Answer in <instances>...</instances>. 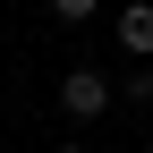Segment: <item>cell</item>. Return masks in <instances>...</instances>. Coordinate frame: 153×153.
<instances>
[{
	"instance_id": "obj_2",
	"label": "cell",
	"mask_w": 153,
	"mask_h": 153,
	"mask_svg": "<svg viewBox=\"0 0 153 153\" xmlns=\"http://www.w3.org/2000/svg\"><path fill=\"white\" fill-rule=\"evenodd\" d=\"M119 43L136 51V60H153V0H128L119 9Z\"/></svg>"
},
{
	"instance_id": "obj_5",
	"label": "cell",
	"mask_w": 153,
	"mask_h": 153,
	"mask_svg": "<svg viewBox=\"0 0 153 153\" xmlns=\"http://www.w3.org/2000/svg\"><path fill=\"white\" fill-rule=\"evenodd\" d=\"M60 153H94V145H60Z\"/></svg>"
},
{
	"instance_id": "obj_4",
	"label": "cell",
	"mask_w": 153,
	"mask_h": 153,
	"mask_svg": "<svg viewBox=\"0 0 153 153\" xmlns=\"http://www.w3.org/2000/svg\"><path fill=\"white\" fill-rule=\"evenodd\" d=\"M94 9H102V0H51V17H68V26H76V17H94Z\"/></svg>"
},
{
	"instance_id": "obj_3",
	"label": "cell",
	"mask_w": 153,
	"mask_h": 153,
	"mask_svg": "<svg viewBox=\"0 0 153 153\" xmlns=\"http://www.w3.org/2000/svg\"><path fill=\"white\" fill-rule=\"evenodd\" d=\"M119 94H128V102H153V60L128 68V76H119Z\"/></svg>"
},
{
	"instance_id": "obj_1",
	"label": "cell",
	"mask_w": 153,
	"mask_h": 153,
	"mask_svg": "<svg viewBox=\"0 0 153 153\" xmlns=\"http://www.w3.org/2000/svg\"><path fill=\"white\" fill-rule=\"evenodd\" d=\"M111 102H119V85H111L102 68H68L60 76V111H68V119H102Z\"/></svg>"
}]
</instances>
